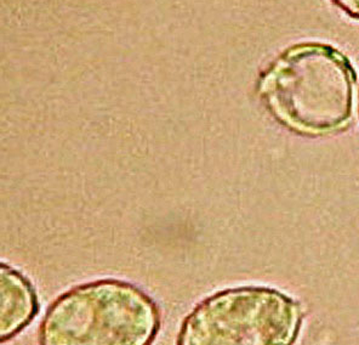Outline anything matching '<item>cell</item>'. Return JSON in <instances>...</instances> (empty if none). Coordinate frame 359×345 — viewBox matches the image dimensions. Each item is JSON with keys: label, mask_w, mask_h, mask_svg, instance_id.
<instances>
[{"label": "cell", "mask_w": 359, "mask_h": 345, "mask_svg": "<svg viewBox=\"0 0 359 345\" xmlns=\"http://www.w3.org/2000/svg\"><path fill=\"white\" fill-rule=\"evenodd\" d=\"M355 79L352 63L337 48L301 41L287 46L261 73L257 94L287 129L325 136L350 124Z\"/></svg>", "instance_id": "obj_1"}, {"label": "cell", "mask_w": 359, "mask_h": 345, "mask_svg": "<svg viewBox=\"0 0 359 345\" xmlns=\"http://www.w3.org/2000/svg\"><path fill=\"white\" fill-rule=\"evenodd\" d=\"M161 311L142 289L121 280H99L63 293L38 331L39 345H151Z\"/></svg>", "instance_id": "obj_2"}, {"label": "cell", "mask_w": 359, "mask_h": 345, "mask_svg": "<svg viewBox=\"0 0 359 345\" xmlns=\"http://www.w3.org/2000/svg\"><path fill=\"white\" fill-rule=\"evenodd\" d=\"M301 305L269 287L229 288L208 297L180 327L176 345H294Z\"/></svg>", "instance_id": "obj_3"}, {"label": "cell", "mask_w": 359, "mask_h": 345, "mask_svg": "<svg viewBox=\"0 0 359 345\" xmlns=\"http://www.w3.org/2000/svg\"><path fill=\"white\" fill-rule=\"evenodd\" d=\"M39 311L36 291L11 266H0V341L4 344L31 325Z\"/></svg>", "instance_id": "obj_4"}, {"label": "cell", "mask_w": 359, "mask_h": 345, "mask_svg": "<svg viewBox=\"0 0 359 345\" xmlns=\"http://www.w3.org/2000/svg\"><path fill=\"white\" fill-rule=\"evenodd\" d=\"M332 5H335L337 9L341 10L342 13L359 21V0H329Z\"/></svg>", "instance_id": "obj_5"}, {"label": "cell", "mask_w": 359, "mask_h": 345, "mask_svg": "<svg viewBox=\"0 0 359 345\" xmlns=\"http://www.w3.org/2000/svg\"><path fill=\"white\" fill-rule=\"evenodd\" d=\"M358 113H359V94H358Z\"/></svg>", "instance_id": "obj_6"}]
</instances>
